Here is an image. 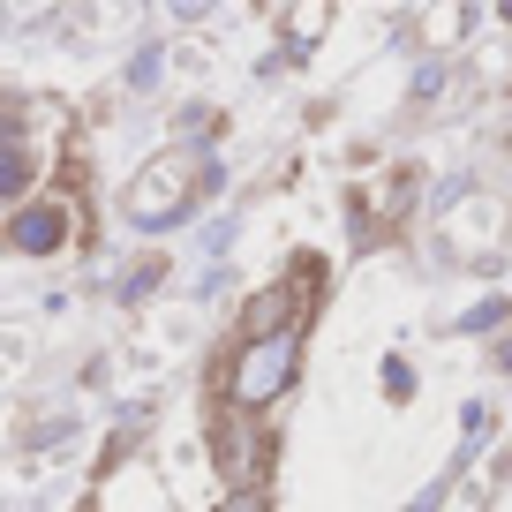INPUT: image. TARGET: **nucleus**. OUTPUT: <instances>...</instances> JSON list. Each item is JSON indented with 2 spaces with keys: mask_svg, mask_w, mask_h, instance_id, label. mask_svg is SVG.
Returning a JSON list of instances; mask_svg holds the SVG:
<instances>
[{
  "mask_svg": "<svg viewBox=\"0 0 512 512\" xmlns=\"http://www.w3.org/2000/svg\"><path fill=\"white\" fill-rule=\"evenodd\" d=\"M294 369H302V339H294V324H287V332H264V339L241 347L234 377H226V400H234L241 415H256V407H272L279 392L294 384Z\"/></svg>",
  "mask_w": 512,
  "mask_h": 512,
  "instance_id": "nucleus-1",
  "label": "nucleus"
},
{
  "mask_svg": "<svg viewBox=\"0 0 512 512\" xmlns=\"http://www.w3.org/2000/svg\"><path fill=\"white\" fill-rule=\"evenodd\" d=\"M61 241H68V211L53 196H23L8 211V249L16 256H61Z\"/></svg>",
  "mask_w": 512,
  "mask_h": 512,
  "instance_id": "nucleus-2",
  "label": "nucleus"
},
{
  "mask_svg": "<svg viewBox=\"0 0 512 512\" xmlns=\"http://www.w3.org/2000/svg\"><path fill=\"white\" fill-rule=\"evenodd\" d=\"M324 23H332V0H294V16H287V53H309L324 38Z\"/></svg>",
  "mask_w": 512,
  "mask_h": 512,
  "instance_id": "nucleus-3",
  "label": "nucleus"
},
{
  "mask_svg": "<svg viewBox=\"0 0 512 512\" xmlns=\"http://www.w3.org/2000/svg\"><path fill=\"white\" fill-rule=\"evenodd\" d=\"M23 189H31V151H16V144H0V204H16Z\"/></svg>",
  "mask_w": 512,
  "mask_h": 512,
  "instance_id": "nucleus-4",
  "label": "nucleus"
},
{
  "mask_svg": "<svg viewBox=\"0 0 512 512\" xmlns=\"http://www.w3.org/2000/svg\"><path fill=\"white\" fill-rule=\"evenodd\" d=\"M241 324H249V339H264V332H287V294H256Z\"/></svg>",
  "mask_w": 512,
  "mask_h": 512,
  "instance_id": "nucleus-5",
  "label": "nucleus"
},
{
  "mask_svg": "<svg viewBox=\"0 0 512 512\" xmlns=\"http://www.w3.org/2000/svg\"><path fill=\"white\" fill-rule=\"evenodd\" d=\"M159 76H166V46H136V61H128V91H151Z\"/></svg>",
  "mask_w": 512,
  "mask_h": 512,
  "instance_id": "nucleus-6",
  "label": "nucleus"
},
{
  "mask_svg": "<svg viewBox=\"0 0 512 512\" xmlns=\"http://www.w3.org/2000/svg\"><path fill=\"white\" fill-rule=\"evenodd\" d=\"M505 317H512L505 302H475V309H467V317H460V332H497V324H505Z\"/></svg>",
  "mask_w": 512,
  "mask_h": 512,
  "instance_id": "nucleus-7",
  "label": "nucleus"
},
{
  "mask_svg": "<svg viewBox=\"0 0 512 512\" xmlns=\"http://www.w3.org/2000/svg\"><path fill=\"white\" fill-rule=\"evenodd\" d=\"M384 400H415V369L407 362H384Z\"/></svg>",
  "mask_w": 512,
  "mask_h": 512,
  "instance_id": "nucleus-8",
  "label": "nucleus"
},
{
  "mask_svg": "<svg viewBox=\"0 0 512 512\" xmlns=\"http://www.w3.org/2000/svg\"><path fill=\"white\" fill-rule=\"evenodd\" d=\"M437 497H445V490H437V482H430V490H422V497H415V505H407V512H437Z\"/></svg>",
  "mask_w": 512,
  "mask_h": 512,
  "instance_id": "nucleus-9",
  "label": "nucleus"
},
{
  "mask_svg": "<svg viewBox=\"0 0 512 512\" xmlns=\"http://www.w3.org/2000/svg\"><path fill=\"white\" fill-rule=\"evenodd\" d=\"M204 8H211V0H174V16H189V23L204 16Z\"/></svg>",
  "mask_w": 512,
  "mask_h": 512,
  "instance_id": "nucleus-10",
  "label": "nucleus"
},
{
  "mask_svg": "<svg viewBox=\"0 0 512 512\" xmlns=\"http://www.w3.org/2000/svg\"><path fill=\"white\" fill-rule=\"evenodd\" d=\"M234 512H264V497H256V490H241V497H234Z\"/></svg>",
  "mask_w": 512,
  "mask_h": 512,
  "instance_id": "nucleus-11",
  "label": "nucleus"
},
{
  "mask_svg": "<svg viewBox=\"0 0 512 512\" xmlns=\"http://www.w3.org/2000/svg\"><path fill=\"white\" fill-rule=\"evenodd\" d=\"M497 8H505V23H512V0H497Z\"/></svg>",
  "mask_w": 512,
  "mask_h": 512,
  "instance_id": "nucleus-12",
  "label": "nucleus"
}]
</instances>
